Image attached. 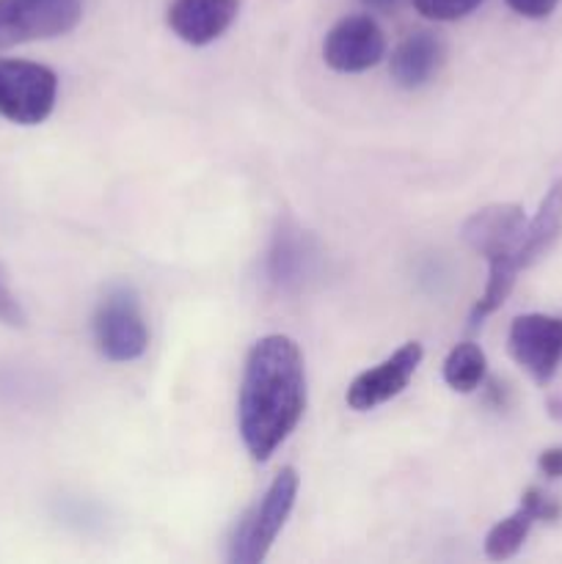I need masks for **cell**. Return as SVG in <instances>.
<instances>
[{
	"mask_svg": "<svg viewBox=\"0 0 562 564\" xmlns=\"http://www.w3.org/2000/svg\"><path fill=\"white\" fill-rule=\"evenodd\" d=\"M306 411V367L290 336L270 334L248 350L237 427L253 460H270Z\"/></svg>",
	"mask_w": 562,
	"mask_h": 564,
	"instance_id": "obj_1",
	"label": "cell"
},
{
	"mask_svg": "<svg viewBox=\"0 0 562 564\" xmlns=\"http://www.w3.org/2000/svg\"><path fill=\"white\" fill-rule=\"evenodd\" d=\"M527 215L518 204H488L468 215L463 224V240L474 253L488 262V284L472 308V325H479L485 317L501 308L516 286L521 264H518V248H521Z\"/></svg>",
	"mask_w": 562,
	"mask_h": 564,
	"instance_id": "obj_2",
	"label": "cell"
},
{
	"mask_svg": "<svg viewBox=\"0 0 562 564\" xmlns=\"http://www.w3.org/2000/svg\"><path fill=\"white\" fill-rule=\"evenodd\" d=\"M301 477L295 468H281L268 485L262 499L257 501L251 512L235 529V538L229 543V562L235 564H259L273 549L275 538L284 529L292 507H295Z\"/></svg>",
	"mask_w": 562,
	"mask_h": 564,
	"instance_id": "obj_3",
	"label": "cell"
},
{
	"mask_svg": "<svg viewBox=\"0 0 562 564\" xmlns=\"http://www.w3.org/2000/svg\"><path fill=\"white\" fill-rule=\"evenodd\" d=\"M58 99V75L36 61L0 58V116L33 127L50 119Z\"/></svg>",
	"mask_w": 562,
	"mask_h": 564,
	"instance_id": "obj_4",
	"label": "cell"
},
{
	"mask_svg": "<svg viewBox=\"0 0 562 564\" xmlns=\"http://www.w3.org/2000/svg\"><path fill=\"white\" fill-rule=\"evenodd\" d=\"M94 341L108 361H136L149 347V328L132 286H114L94 314Z\"/></svg>",
	"mask_w": 562,
	"mask_h": 564,
	"instance_id": "obj_5",
	"label": "cell"
},
{
	"mask_svg": "<svg viewBox=\"0 0 562 564\" xmlns=\"http://www.w3.org/2000/svg\"><path fill=\"white\" fill-rule=\"evenodd\" d=\"M80 14V0H0V47L64 36Z\"/></svg>",
	"mask_w": 562,
	"mask_h": 564,
	"instance_id": "obj_6",
	"label": "cell"
},
{
	"mask_svg": "<svg viewBox=\"0 0 562 564\" xmlns=\"http://www.w3.org/2000/svg\"><path fill=\"white\" fill-rule=\"evenodd\" d=\"M507 347L518 367L545 386L562 364V317L554 314H521L512 319Z\"/></svg>",
	"mask_w": 562,
	"mask_h": 564,
	"instance_id": "obj_7",
	"label": "cell"
},
{
	"mask_svg": "<svg viewBox=\"0 0 562 564\" xmlns=\"http://www.w3.org/2000/svg\"><path fill=\"white\" fill-rule=\"evenodd\" d=\"M386 55V36L367 14H353L336 22L323 42L325 64L342 75H358L380 64Z\"/></svg>",
	"mask_w": 562,
	"mask_h": 564,
	"instance_id": "obj_8",
	"label": "cell"
},
{
	"mask_svg": "<svg viewBox=\"0 0 562 564\" xmlns=\"http://www.w3.org/2000/svg\"><path fill=\"white\" fill-rule=\"evenodd\" d=\"M422 358V345H419V341H406L400 350H395L389 358L375 364L372 369H364V372L347 386V405L358 413H367L375 411L378 405H383V402L395 400V397L411 383Z\"/></svg>",
	"mask_w": 562,
	"mask_h": 564,
	"instance_id": "obj_9",
	"label": "cell"
},
{
	"mask_svg": "<svg viewBox=\"0 0 562 564\" xmlns=\"http://www.w3.org/2000/svg\"><path fill=\"white\" fill-rule=\"evenodd\" d=\"M562 518V505L554 496L543 494L540 488H527L521 496V505L512 516L501 518L485 538V556L494 562L512 560L527 543L529 532L538 521L556 523Z\"/></svg>",
	"mask_w": 562,
	"mask_h": 564,
	"instance_id": "obj_10",
	"label": "cell"
},
{
	"mask_svg": "<svg viewBox=\"0 0 562 564\" xmlns=\"http://www.w3.org/2000/svg\"><path fill=\"white\" fill-rule=\"evenodd\" d=\"M240 0H174L169 6V28L193 47L213 44L237 20Z\"/></svg>",
	"mask_w": 562,
	"mask_h": 564,
	"instance_id": "obj_11",
	"label": "cell"
},
{
	"mask_svg": "<svg viewBox=\"0 0 562 564\" xmlns=\"http://www.w3.org/2000/svg\"><path fill=\"white\" fill-rule=\"evenodd\" d=\"M444 64V44L435 33L419 31L402 39L391 53V77L402 88H422L439 75Z\"/></svg>",
	"mask_w": 562,
	"mask_h": 564,
	"instance_id": "obj_12",
	"label": "cell"
},
{
	"mask_svg": "<svg viewBox=\"0 0 562 564\" xmlns=\"http://www.w3.org/2000/svg\"><path fill=\"white\" fill-rule=\"evenodd\" d=\"M312 246L309 237L295 226L284 224L273 237L268 253V275L279 290H295L312 270Z\"/></svg>",
	"mask_w": 562,
	"mask_h": 564,
	"instance_id": "obj_13",
	"label": "cell"
},
{
	"mask_svg": "<svg viewBox=\"0 0 562 564\" xmlns=\"http://www.w3.org/2000/svg\"><path fill=\"white\" fill-rule=\"evenodd\" d=\"M560 237H562V180H556L554 185L545 191L534 218L527 220L521 248H518V264H521V270L532 268L534 262H540V259H543L545 253L560 242Z\"/></svg>",
	"mask_w": 562,
	"mask_h": 564,
	"instance_id": "obj_14",
	"label": "cell"
},
{
	"mask_svg": "<svg viewBox=\"0 0 562 564\" xmlns=\"http://www.w3.org/2000/svg\"><path fill=\"white\" fill-rule=\"evenodd\" d=\"M488 375V358L474 341H461L450 350L444 361V380L457 394H472L485 383Z\"/></svg>",
	"mask_w": 562,
	"mask_h": 564,
	"instance_id": "obj_15",
	"label": "cell"
},
{
	"mask_svg": "<svg viewBox=\"0 0 562 564\" xmlns=\"http://www.w3.org/2000/svg\"><path fill=\"white\" fill-rule=\"evenodd\" d=\"M413 9L435 22H455L477 11L485 0H411Z\"/></svg>",
	"mask_w": 562,
	"mask_h": 564,
	"instance_id": "obj_16",
	"label": "cell"
},
{
	"mask_svg": "<svg viewBox=\"0 0 562 564\" xmlns=\"http://www.w3.org/2000/svg\"><path fill=\"white\" fill-rule=\"evenodd\" d=\"M505 3L523 20H545V17L554 14L560 0H505Z\"/></svg>",
	"mask_w": 562,
	"mask_h": 564,
	"instance_id": "obj_17",
	"label": "cell"
},
{
	"mask_svg": "<svg viewBox=\"0 0 562 564\" xmlns=\"http://www.w3.org/2000/svg\"><path fill=\"white\" fill-rule=\"evenodd\" d=\"M0 323L6 325H22L25 323V314H22L20 301L14 297V292L6 284V275L0 270Z\"/></svg>",
	"mask_w": 562,
	"mask_h": 564,
	"instance_id": "obj_18",
	"label": "cell"
},
{
	"mask_svg": "<svg viewBox=\"0 0 562 564\" xmlns=\"http://www.w3.org/2000/svg\"><path fill=\"white\" fill-rule=\"evenodd\" d=\"M538 468L543 477L562 479V446H551L538 457Z\"/></svg>",
	"mask_w": 562,
	"mask_h": 564,
	"instance_id": "obj_19",
	"label": "cell"
},
{
	"mask_svg": "<svg viewBox=\"0 0 562 564\" xmlns=\"http://www.w3.org/2000/svg\"><path fill=\"white\" fill-rule=\"evenodd\" d=\"M361 3L369 6V9H375V11H395L402 0H361Z\"/></svg>",
	"mask_w": 562,
	"mask_h": 564,
	"instance_id": "obj_20",
	"label": "cell"
}]
</instances>
